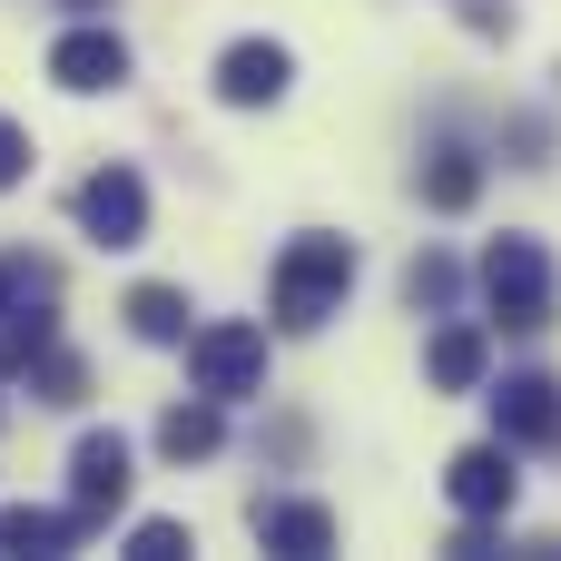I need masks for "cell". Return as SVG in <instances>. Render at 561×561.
<instances>
[{"label":"cell","mask_w":561,"mask_h":561,"mask_svg":"<svg viewBox=\"0 0 561 561\" xmlns=\"http://www.w3.org/2000/svg\"><path fill=\"white\" fill-rule=\"evenodd\" d=\"M30 394H39V404H79V394H89V365L59 355V335H49V345L30 355Z\"/></svg>","instance_id":"cell-17"},{"label":"cell","mask_w":561,"mask_h":561,"mask_svg":"<svg viewBox=\"0 0 561 561\" xmlns=\"http://www.w3.org/2000/svg\"><path fill=\"white\" fill-rule=\"evenodd\" d=\"M217 444H227V414H217L207 394H197V404H168V414H158V454H168V463H207Z\"/></svg>","instance_id":"cell-11"},{"label":"cell","mask_w":561,"mask_h":561,"mask_svg":"<svg viewBox=\"0 0 561 561\" xmlns=\"http://www.w3.org/2000/svg\"><path fill=\"white\" fill-rule=\"evenodd\" d=\"M493 424H503V444H561V385L552 375H513L493 394Z\"/></svg>","instance_id":"cell-9"},{"label":"cell","mask_w":561,"mask_h":561,"mask_svg":"<svg viewBox=\"0 0 561 561\" xmlns=\"http://www.w3.org/2000/svg\"><path fill=\"white\" fill-rule=\"evenodd\" d=\"M286 79H296V49L286 39H227L217 49V99L227 108H276Z\"/></svg>","instance_id":"cell-4"},{"label":"cell","mask_w":561,"mask_h":561,"mask_svg":"<svg viewBox=\"0 0 561 561\" xmlns=\"http://www.w3.org/2000/svg\"><path fill=\"white\" fill-rule=\"evenodd\" d=\"M178 552H197L187 523H138V533H128V561H178Z\"/></svg>","instance_id":"cell-19"},{"label":"cell","mask_w":561,"mask_h":561,"mask_svg":"<svg viewBox=\"0 0 561 561\" xmlns=\"http://www.w3.org/2000/svg\"><path fill=\"white\" fill-rule=\"evenodd\" d=\"M49 79H59L69 99H99V89L128 79V39H118V30H69V39H49Z\"/></svg>","instance_id":"cell-7"},{"label":"cell","mask_w":561,"mask_h":561,"mask_svg":"<svg viewBox=\"0 0 561 561\" xmlns=\"http://www.w3.org/2000/svg\"><path fill=\"white\" fill-rule=\"evenodd\" d=\"M49 335H59V325H49L30 296H10V306H0V375H30V355H39Z\"/></svg>","instance_id":"cell-16"},{"label":"cell","mask_w":561,"mask_h":561,"mask_svg":"<svg viewBox=\"0 0 561 561\" xmlns=\"http://www.w3.org/2000/svg\"><path fill=\"white\" fill-rule=\"evenodd\" d=\"M454 286H463L454 256H414V266H404V296H414V306H454Z\"/></svg>","instance_id":"cell-18"},{"label":"cell","mask_w":561,"mask_h":561,"mask_svg":"<svg viewBox=\"0 0 561 561\" xmlns=\"http://www.w3.org/2000/svg\"><path fill=\"white\" fill-rule=\"evenodd\" d=\"M345 286H355V237H325V227H306V237L276 256V276H266V306H276V325H286V335H316V325L345 306Z\"/></svg>","instance_id":"cell-1"},{"label":"cell","mask_w":561,"mask_h":561,"mask_svg":"<svg viewBox=\"0 0 561 561\" xmlns=\"http://www.w3.org/2000/svg\"><path fill=\"white\" fill-rule=\"evenodd\" d=\"M256 542L286 561H325L335 552V513L325 503H256Z\"/></svg>","instance_id":"cell-10"},{"label":"cell","mask_w":561,"mask_h":561,"mask_svg":"<svg viewBox=\"0 0 561 561\" xmlns=\"http://www.w3.org/2000/svg\"><path fill=\"white\" fill-rule=\"evenodd\" d=\"M79 533H89V513H79V503H69V513H30V503H20V513H0V552H69Z\"/></svg>","instance_id":"cell-13"},{"label":"cell","mask_w":561,"mask_h":561,"mask_svg":"<svg viewBox=\"0 0 561 561\" xmlns=\"http://www.w3.org/2000/svg\"><path fill=\"white\" fill-rule=\"evenodd\" d=\"M187 385H197L207 404H247V394H266V325H247V316L197 325V335H187Z\"/></svg>","instance_id":"cell-2"},{"label":"cell","mask_w":561,"mask_h":561,"mask_svg":"<svg viewBox=\"0 0 561 561\" xmlns=\"http://www.w3.org/2000/svg\"><path fill=\"white\" fill-rule=\"evenodd\" d=\"M69 10H99V0H69Z\"/></svg>","instance_id":"cell-21"},{"label":"cell","mask_w":561,"mask_h":561,"mask_svg":"<svg viewBox=\"0 0 561 561\" xmlns=\"http://www.w3.org/2000/svg\"><path fill=\"white\" fill-rule=\"evenodd\" d=\"M79 227H89L99 247H138V237H148V187H138V168H99V178L79 187Z\"/></svg>","instance_id":"cell-6"},{"label":"cell","mask_w":561,"mask_h":561,"mask_svg":"<svg viewBox=\"0 0 561 561\" xmlns=\"http://www.w3.org/2000/svg\"><path fill=\"white\" fill-rule=\"evenodd\" d=\"M483 296H493L503 325L533 335V325L552 316V266H542V247H533V237H493V247H483Z\"/></svg>","instance_id":"cell-3"},{"label":"cell","mask_w":561,"mask_h":561,"mask_svg":"<svg viewBox=\"0 0 561 561\" xmlns=\"http://www.w3.org/2000/svg\"><path fill=\"white\" fill-rule=\"evenodd\" d=\"M473 197H483V158H473V148H434V158H424V207L463 217Z\"/></svg>","instance_id":"cell-12"},{"label":"cell","mask_w":561,"mask_h":561,"mask_svg":"<svg viewBox=\"0 0 561 561\" xmlns=\"http://www.w3.org/2000/svg\"><path fill=\"white\" fill-rule=\"evenodd\" d=\"M69 503H79L89 523L128 503V444H118V434H79V454H69Z\"/></svg>","instance_id":"cell-8"},{"label":"cell","mask_w":561,"mask_h":561,"mask_svg":"<svg viewBox=\"0 0 561 561\" xmlns=\"http://www.w3.org/2000/svg\"><path fill=\"white\" fill-rule=\"evenodd\" d=\"M20 178H30V128L0 118V187H20Z\"/></svg>","instance_id":"cell-20"},{"label":"cell","mask_w":561,"mask_h":561,"mask_svg":"<svg viewBox=\"0 0 561 561\" xmlns=\"http://www.w3.org/2000/svg\"><path fill=\"white\" fill-rule=\"evenodd\" d=\"M128 335L138 345H187V296L178 286H128Z\"/></svg>","instance_id":"cell-14"},{"label":"cell","mask_w":561,"mask_h":561,"mask_svg":"<svg viewBox=\"0 0 561 561\" xmlns=\"http://www.w3.org/2000/svg\"><path fill=\"white\" fill-rule=\"evenodd\" d=\"M444 493H454V513H513L523 503V473H513V444H463L454 463H444Z\"/></svg>","instance_id":"cell-5"},{"label":"cell","mask_w":561,"mask_h":561,"mask_svg":"<svg viewBox=\"0 0 561 561\" xmlns=\"http://www.w3.org/2000/svg\"><path fill=\"white\" fill-rule=\"evenodd\" d=\"M424 375H434L444 394H473V385H483V325H444L434 355H424Z\"/></svg>","instance_id":"cell-15"}]
</instances>
